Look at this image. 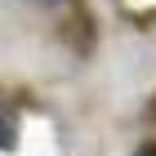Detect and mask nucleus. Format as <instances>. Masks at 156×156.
<instances>
[{
    "instance_id": "1",
    "label": "nucleus",
    "mask_w": 156,
    "mask_h": 156,
    "mask_svg": "<svg viewBox=\"0 0 156 156\" xmlns=\"http://www.w3.org/2000/svg\"><path fill=\"white\" fill-rule=\"evenodd\" d=\"M13 138H18L13 112H5V107H0V152H9V147H13Z\"/></svg>"
},
{
    "instance_id": "2",
    "label": "nucleus",
    "mask_w": 156,
    "mask_h": 156,
    "mask_svg": "<svg viewBox=\"0 0 156 156\" xmlns=\"http://www.w3.org/2000/svg\"><path fill=\"white\" fill-rule=\"evenodd\" d=\"M138 156H156V143H147V147H138Z\"/></svg>"
}]
</instances>
